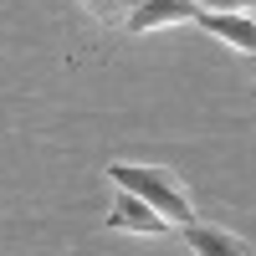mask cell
Returning <instances> with one entry per match:
<instances>
[{
    "label": "cell",
    "mask_w": 256,
    "mask_h": 256,
    "mask_svg": "<svg viewBox=\"0 0 256 256\" xmlns=\"http://www.w3.org/2000/svg\"><path fill=\"white\" fill-rule=\"evenodd\" d=\"M108 180L118 190H128L134 200H144L169 230H184L190 220H195V205H190V195L180 190V180L169 174V169H154V164H108Z\"/></svg>",
    "instance_id": "obj_1"
},
{
    "label": "cell",
    "mask_w": 256,
    "mask_h": 256,
    "mask_svg": "<svg viewBox=\"0 0 256 256\" xmlns=\"http://www.w3.org/2000/svg\"><path fill=\"white\" fill-rule=\"evenodd\" d=\"M82 6H88L98 20H128V16L144 6V0H82Z\"/></svg>",
    "instance_id": "obj_6"
},
{
    "label": "cell",
    "mask_w": 256,
    "mask_h": 256,
    "mask_svg": "<svg viewBox=\"0 0 256 256\" xmlns=\"http://www.w3.org/2000/svg\"><path fill=\"white\" fill-rule=\"evenodd\" d=\"M195 26L210 31V36H220V41H230L236 52H251V46H256L251 16H205V10H195Z\"/></svg>",
    "instance_id": "obj_5"
},
{
    "label": "cell",
    "mask_w": 256,
    "mask_h": 256,
    "mask_svg": "<svg viewBox=\"0 0 256 256\" xmlns=\"http://www.w3.org/2000/svg\"><path fill=\"white\" fill-rule=\"evenodd\" d=\"M108 230H134V236H169V226H164L144 200H134L128 190H118V200H113V210H108Z\"/></svg>",
    "instance_id": "obj_2"
},
{
    "label": "cell",
    "mask_w": 256,
    "mask_h": 256,
    "mask_svg": "<svg viewBox=\"0 0 256 256\" xmlns=\"http://www.w3.org/2000/svg\"><path fill=\"white\" fill-rule=\"evenodd\" d=\"M180 20H195V6H190V0H144L123 26L128 31H154V26H180Z\"/></svg>",
    "instance_id": "obj_3"
},
{
    "label": "cell",
    "mask_w": 256,
    "mask_h": 256,
    "mask_svg": "<svg viewBox=\"0 0 256 256\" xmlns=\"http://www.w3.org/2000/svg\"><path fill=\"white\" fill-rule=\"evenodd\" d=\"M195 10H226V16H251V0H190Z\"/></svg>",
    "instance_id": "obj_7"
},
{
    "label": "cell",
    "mask_w": 256,
    "mask_h": 256,
    "mask_svg": "<svg viewBox=\"0 0 256 256\" xmlns=\"http://www.w3.org/2000/svg\"><path fill=\"white\" fill-rule=\"evenodd\" d=\"M180 236H184V246L195 251V256H251V246H246V241L226 236V230H216V226H200V220H190Z\"/></svg>",
    "instance_id": "obj_4"
}]
</instances>
